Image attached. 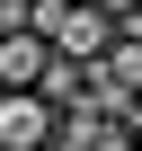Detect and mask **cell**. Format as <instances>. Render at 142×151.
<instances>
[{"instance_id":"obj_1","label":"cell","mask_w":142,"mask_h":151,"mask_svg":"<svg viewBox=\"0 0 142 151\" xmlns=\"http://www.w3.org/2000/svg\"><path fill=\"white\" fill-rule=\"evenodd\" d=\"M53 124L62 107L44 89H0V151H53Z\"/></svg>"},{"instance_id":"obj_2","label":"cell","mask_w":142,"mask_h":151,"mask_svg":"<svg viewBox=\"0 0 142 151\" xmlns=\"http://www.w3.org/2000/svg\"><path fill=\"white\" fill-rule=\"evenodd\" d=\"M44 62H53V45H44L36 27H27V36H0V89H36Z\"/></svg>"},{"instance_id":"obj_3","label":"cell","mask_w":142,"mask_h":151,"mask_svg":"<svg viewBox=\"0 0 142 151\" xmlns=\"http://www.w3.org/2000/svg\"><path fill=\"white\" fill-rule=\"evenodd\" d=\"M89 80H98V62H80V53H53L36 89H44L53 107H80V98H89Z\"/></svg>"},{"instance_id":"obj_4","label":"cell","mask_w":142,"mask_h":151,"mask_svg":"<svg viewBox=\"0 0 142 151\" xmlns=\"http://www.w3.org/2000/svg\"><path fill=\"white\" fill-rule=\"evenodd\" d=\"M98 71H107L115 89H133V98H142V27H115V45L98 53Z\"/></svg>"},{"instance_id":"obj_5","label":"cell","mask_w":142,"mask_h":151,"mask_svg":"<svg viewBox=\"0 0 142 151\" xmlns=\"http://www.w3.org/2000/svg\"><path fill=\"white\" fill-rule=\"evenodd\" d=\"M107 9H115V18H124V9H142V0H107Z\"/></svg>"}]
</instances>
